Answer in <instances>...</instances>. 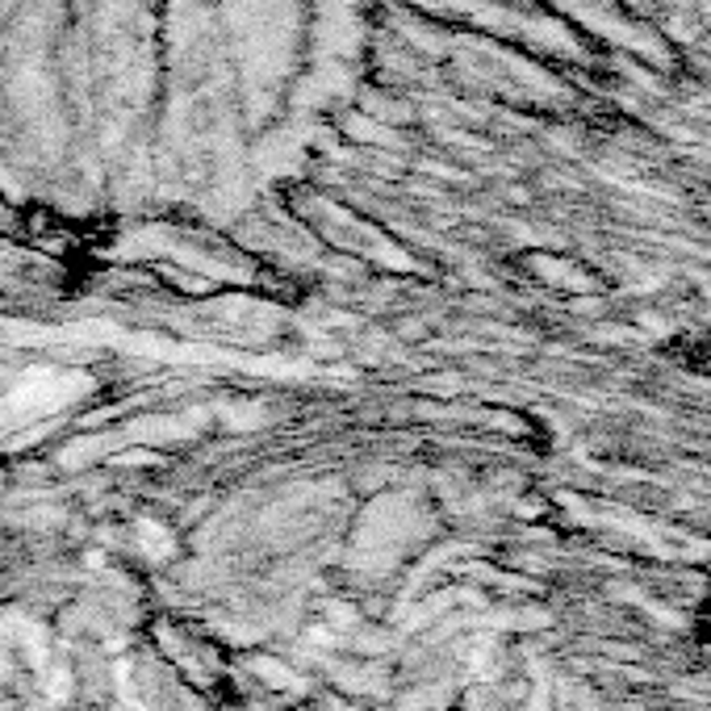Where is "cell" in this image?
<instances>
[{
	"label": "cell",
	"instance_id": "obj_1",
	"mask_svg": "<svg viewBox=\"0 0 711 711\" xmlns=\"http://www.w3.org/2000/svg\"><path fill=\"white\" fill-rule=\"evenodd\" d=\"M67 686H72L67 670H63V665L51 670V678H47V695H51V699H67Z\"/></svg>",
	"mask_w": 711,
	"mask_h": 711
}]
</instances>
